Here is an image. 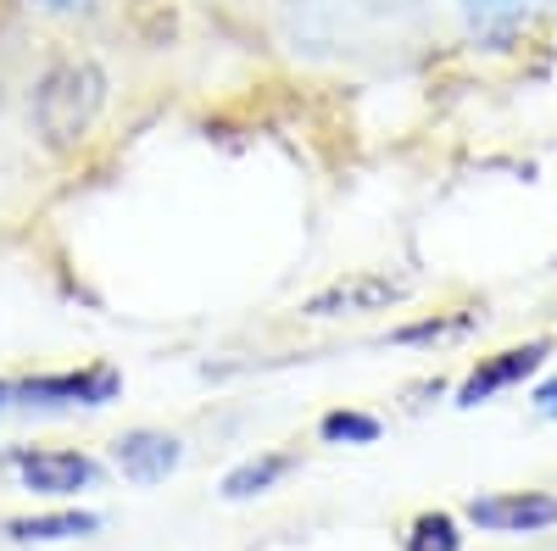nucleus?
<instances>
[{"mask_svg": "<svg viewBox=\"0 0 557 551\" xmlns=\"http://www.w3.org/2000/svg\"><path fill=\"white\" fill-rule=\"evenodd\" d=\"M23 385V412H96L112 406L123 396V374L112 362H89V367H67V374H28Z\"/></svg>", "mask_w": 557, "mask_h": 551, "instance_id": "obj_3", "label": "nucleus"}, {"mask_svg": "<svg viewBox=\"0 0 557 551\" xmlns=\"http://www.w3.org/2000/svg\"><path fill=\"white\" fill-rule=\"evenodd\" d=\"M457 12H462V23H469L474 39L507 45L513 28L524 23V0H457Z\"/></svg>", "mask_w": 557, "mask_h": 551, "instance_id": "obj_11", "label": "nucleus"}, {"mask_svg": "<svg viewBox=\"0 0 557 551\" xmlns=\"http://www.w3.org/2000/svg\"><path fill=\"white\" fill-rule=\"evenodd\" d=\"M401 551H462V524L451 513H418L401 535Z\"/></svg>", "mask_w": 557, "mask_h": 551, "instance_id": "obj_13", "label": "nucleus"}, {"mask_svg": "<svg viewBox=\"0 0 557 551\" xmlns=\"http://www.w3.org/2000/svg\"><path fill=\"white\" fill-rule=\"evenodd\" d=\"M552 362V340H524V346H502V351H491V356H480L469 374H462V385H457V406L462 412H474V406H491L496 396H507V390H519V385H530L541 367Z\"/></svg>", "mask_w": 557, "mask_h": 551, "instance_id": "obj_5", "label": "nucleus"}, {"mask_svg": "<svg viewBox=\"0 0 557 551\" xmlns=\"http://www.w3.org/2000/svg\"><path fill=\"white\" fill-rule=\"evenodd\" d=\"M296 474V456L290 451H257V456H246V463H235L223 474V485H218V496L223 501H257V496H268L278 479H290Z\"/></svg>", "mask_w": 557, "mask_h": 551, "instance_id": "obj_9", "label": "nucleus"}, {"mask_svg": "<svg viewBox=\"0 0 557 551\" xmlns=\"http://www.w3.org/2000/svg\"><path fill=\"white\" fill-rule=\"evenodd\" d=\"M469 524L485 535H546L557 529V496L546 490H491L469 501Z\"/></svg>", "mask_w": 557, "mask_h": 551, "instance_id": "obj_6", "label": "nucleus"}, {"mask_svg": "<svg viewBox=\"0 0 557 551\" xmlns=\"http://www.w3.org/2000/svg\"><path fill=\"white\" fill-rule=\"evenodd\" d=\"M385 424L374 418V412H362V406H335V412H323L318 418V440L323 446H380Z\"/></svg>", "mask_w": 557, "mask_h": 551, "instance_id": "obj_12", "label": "nucleus"}, {"mask_svg": "<svg viewBox=\"0 0 557 551\" xmlns=\"http://www.w3.org/2000/svg\"><path fill=\"white\" fill-rule=\"evenodd\" d=\"M474 324H480V317H474V312H462V306H451V312H430V317H412V324L391 329V346H457V340H469V335H474Z\"/></svg>", "mask_w": 557, "mask_h": 551, "instance_id": "obj_10", "label": "nucleus"}, {"mask_svg": "<svg viewBox=\"0 0 557 551\" xmlns=\"http://www.w3.org/2000/svg\"><path fill=\"white\" fill-rule=\"evenodd\" d=\"M39 7H51V12H78L84 0H39Z\"/></svg>", "mask_w": 557, "mask_h": 551, "instance_id": "obj_16", "label": "nucleus"}, {"mask_svg": "<svg viewBox=\"0 0 557 551\" xmlns=\"http://www.w3.org/2000/svg\"><path fill=\"white\" fill-rule=\"evenodd\" d=\"M0 463H7V474L28 496H51V501H73L84 490H101V479H107V468L96 456L67 451V446H12Z\"/></svg>", "mask_w": 557, "mask_h": 551, "instance_id": "obj_2", "label": "nucleus"}, {"mask_svg": "<svg viewBox=\"0 0 557 551\" xmlns=\"http://www.w3.org/2000/svg\"><path fill=\"white\" fill-rule=\"evenodd\" d=\"M530 401H535L541 418H552V424H557V374H546V379L535 385V396H530Z\"/></svg>", "mask_w": 557, "mask_h": 551, "instance_id": "obj_14", "label": "nucleus"}, {"mask_svg": "<svg viewBox=\"0 0 557 551\" xmlns=\"http://www.w3.org/2000/svg\"><path fill=\"white\" fill-rule=\"evenodd\" d=\"M0 412H23V385L17 379H0Z\"/></svg>", "mask_w": 557, "mask_h": 551, "instance_id": "obj_15", "label": "nucleus"}, {"mask_svg": "<svg viewBox=\"0 0 557 551\" xmlns=\"http://www.w3.org/2000/svg\"><path fill=\"white\" fill-rule=\"evenodd\" d=\"M112 468L139 485V490H151V485H168L178 468H184V440L168 435V429H123L112 440Z\"/></svg>", "mask_w": 557, "mask_h": 551, "instance_id": "obj_7", "label": "nucleus"}, {"mask_svg": "<svg viewBox=\"0 0 557 551\" xmlns=\"http://www.w3.org/2000/svg\"><path fill=\"white\" fill-rule=\"evenodd\" d=\"M407 279L396 273H380V267H351L341 279H330L323 290H312L301 301V317H368V312H391L407 301Z\"/></svg>", "mask_w": 557, "mask_h": 551, "instance_id": "obj_4", "label": "nucleus"}, {"mask_svg": "<svg viewBox=\"0 0 557 551\" xmlns=\"http://www.w3.org/2000/svg\"><path fill=\"white\" fill-rule=\"evenodd\" d=\"M101 513H89V508H62V513H28V518H12L7 535L17 546H62V540H89V535H101Z\"/></svg>", "mask_w": 557, "mask_h": 551, "instance_id": "obj_8", "label": "nucleus"}, {"mask_svg": "<svg viewBox=\"0 0 557 551\" xmlns=\"http://www.w3.org/2000/svg\"><path fill=\"white\" fill-rule=\"evenodd\" d=\"M107 112V67L96 57H62L39 73L34 84V101H28V117H34V134L45 151H73L96 117Z\"/></svg>", "mask_w": 557, "mask_h": 551, "instance_id": "obj_1", "label": "nucleus"}]
</instances>
